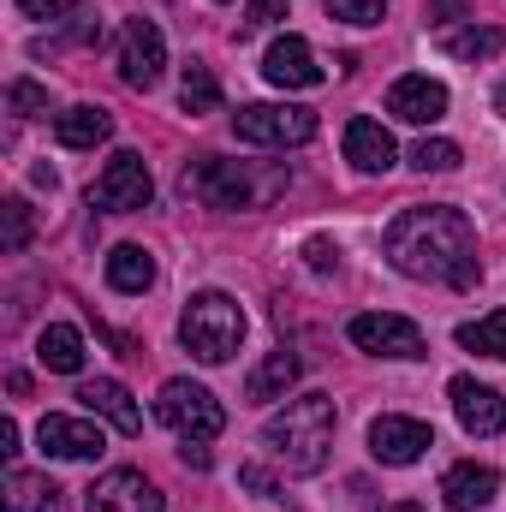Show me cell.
<instances>
[{
	"label": "cell",
	"mask_w": 506,
	"mask_h": 512,
	"mask_svg": "<svg viewBox=\"0 0 506 512\" xmlns=\"http://www.w3.org/2000/svg\"><path fill=\"white\" fill-rule=\"evenodd\" d=\"M387 262L411 280H435V286H453V292H471L483 262H477V233L459 209L447 203H423V209H405L387 221L381 233Z\"/></svg>",
	"instance_id": "6da1fadb"
},
{
	"label": "cell",
	"mask_w": 506,
	"mask_h": 512,
	"mask_svg": "<svg viewBox=\"0 0 506 512\" xmlns=\"http://www.w3.org/2000/svg\"><path fill=\"white\" fill-rule=\"evenodd\" d=\"M334 393H298L286 399V411H274L262 423V447L292 471V477H316L328 465V447H334Z\"/></svg>",
	"instance_id": "7a4b0ae2"
},
{
	"label": "cell",
	"mask_w": 506,
	"mask_h": 512,
	"mask_svg": "<svg viewBox=\"0 0 506 512\" xmlns=\"http://www.w3.org/2000/svg\"><path fill=\"white\" fill-rule=\"evenodd\" d=\"M185 191H191L197 203H209V209H262L268 197H280V191H286V173H280V167L256 173L251 161L203 155V161H191V167H185Z\"/></svg>",
	"instance_id": "3957f363"
},
{
	"label": "cell",
	"mask_w": 506,
	"mask_h": 512,
	"mask_svg": "<svg viewBox=\"0 0 506 512\" xmlns=\"http://www.w3.org/2000/svg\"><path fill=\"white\" fill-rule=\"evenodd\" d=\"M179 340H185L191 358L227 364V358L239 352V340H245V310H239V298H227V292H197V298L185 304V316H179Z\"/></svg>",
	"instance_id": "277c9868"
},
{
	"label": "cell",
	"mask_w": 506,
	"mask_h": 512,
	"mask_svg": "<svg viewBox=\"0 0 506 512\" xmlns=\"http://www.w3.org/2000/svg\"><path fill=\"white\" fill-rule=\"evenodd\" d=\"M155 417H161L179 441H215V435L227 429L221 399H215L203 382H185V376L161 382V393H155Z\"/></svg>",
	"instance_id": "5b68a950"
},
{
	"label": "cell",
	"mask_w": 506,
	"mask_h": 512,
	"mask_svg": "<svg viewBox=\"0 0 506 512\" xmlns=\"http://www.w3.org/2000/svg\"><path fill=\"white\" fill-rule=\"evenodd\" d=\"M233 131H239V143H256V149H298L316 137V114L292 108V102H251L233 114Z\"/></svg>",
	"instance_id": "8992f818"
},
{
	"label": "cell",
	"mask_w": 506,
	"mask_h": 512,
	"mask_svg": "<svg viewBox=\"0 0 506 512\" xmlns=\"http://www.w3.org/2000/svg\"><path fill=\"white\" fill-rule=\"evenodd\" d=\"M149 203H155V179H149L137 149H120L90 185V209H108V215H131V209H149Z\"/></svg>",
	"instance_id": "52a82bcc"
},
{
	"label": "cell",
	"mask_w": 506,
	"mask_h": 512,
	"mask_svg": "<svg viewBox=\"0 0 506 512\" xmlns=\"http://www.w3.org/2000/svg\"><path fill=\"white\" fill-rule=\"evenodd\" d=\"M352 346L358 352H370V358H429V346H423V328L411 322V316H393V310H370V316H352Z\"/></svg>",
	"instance_id": "ba28073f"
},
{
	"label": "cell",
	"mask_w": 506,
	"mask_h": 512,
	"mask_svg": "<svg viewBox=\"0 0 506 512\" xmlns=\"http://www.w3.org/2000/svg\"><path fill=\"white\" fill-rule=\"evenodd\" d=\"M167 72V36L155 30V18H126L120 24V78L131 90H155Z\"/></svg>",
	"instance_id": "9c48e42d"
},
{
	"label": "cell",
	"mask_w": 506,
	"mask_h": 512,
	"mask_svg": "<svg viewBox=\"0 0 506 512\" xmlns=\"http://www.w3.org/2000/svg\"><path fill=\"white\" fill-rule=\"evenodd\" d=\"M36 441L48 459H102L108 453V435L96 417H66V411H48L36 423Z\"/></svg>",
	"instance_id": "30bf717a"
},
{
	"label": "cell",
	"mask_w": 506,
	"mask_h": 512,
	"mask_svg": "<svg viewBox=\"0 0 506 512\" xmlns=\"http://www.w3.org/2000/svg\"><path fill=\"white\" fill-rule=\"evenodd\" d=\"M429 447H435V429H429L423 417H399V411H387V417L370 423V453H376L381 465H417Z\"/></svg>",
	"instance_id": "8fae6325"
},
{
	"label": "cell",
	"mask_w": 506,
	"mask_h": 512,
	"mask_svg": "<svg viewBox=\"0 0 506 512\" xmlns=\"http://www.w3.org/2000/svg\"><path fill=\"white\" fill-rule=\"evenodd\" d=\"M84 512H161V489H155L143 471L120 465V471H102V477L90 483Z\"/></svg>",
	"instance_id": "7c38bea8"
},
{
	"label": "cell",
	"mask_w": 506,
	"mask_h": 512,
	"mask_svg": "<svg viewBox=\"0 0 506 512\" xmlns=\"http://www.w3.org/2000/svg\"><path fill=\"white\" fill-rule=\"evenodd\" d=\"M447 399H453V417L465 423V435H501L506 429V399L489 382L453 376V382H447Z\"/></svg>",
	"instance_id": "4fadbf2b"
},
{
	"label": "cell",
	"mask_w": 506,
	"mask_h": 512,
	"mask_svg": "<svg viewBox=\"0 0 506 512\" xmlns=\"http://www.w3.org/2000/svg\"><path fill=\"white\" fill-rule=\"evenodd\" d=\"M262 78H268L274 90H316V84H322L316 48H310L304 36H280V42H268V54H262Z\"/></svg>",
	"instance_id": "5bb4252c"
},
{
	"label": "cell",
	"mask_w": 506,
	"mask_h": 512,
	"mask_svg": "<svg viewBox=\"0 0 506 512\" xmlns=\"http://www.w3.org/2000/svg\"><path fill=\"white\" fill-rule=\"evenodd\" d=\"M387 114L405 120V126H435L447 114V84L429 78V72H411V78H399L387 90Z\"/></svg>",
	"instance_id": "9a60e30c"
},
{
	"label": "cell",
	"mask_w": 506,
	"mask_h": 512,
	"mask_svg": "<svg viewBox=\"0 0 506 512\" xmlns=\"http://www.w3.org/2000/svg\"><path fill=\"white\" fill-rule=\"evenodd\" d=\"M495 495H501V471L495 465H453L441 477V501L453 512H483Z\"/></svg>",
	"instance_id": "2e32d148"
},
{
	"label": "cell",
	"mask_w": 506,
	"mask_h": 512,
	"mask_svg": "<svg viewBox=\"0 0 506 512\" xmlns=\"http://www.w3.org/2000/svg\"><path fill=\"white\" fill-rule=\"evenodd\" d=\"M346 161L358 167V173H387L393 161H399V149H393V131L370 120V114H358L352 126H346Z\"/></svg>",
	"instance_id": "e0dca14e"
},
{
	"label": "cell",
	"mask_w": 506,
	"mask_h": 512,
	"mask_svg": "<svg viewBox=\"0 0 506 512\" xmlns=\"http://www.w3.org/2000/svg\"><path fill=\"white\" fill-rule=\"evenodd\" d=\"M78 399H84V411H90V417H108V423H114L120 435H137V429H143V411L131 405V393H126V387H120V382H108V376L84 382V387H78Z\"/></svg>",
	"instance_id": "ac0fdd59"
},
{
	"label": "cell",
	"mask_w": 506,
	"mask_h": 512,
	"mask_svg": "<svg viewBox=\"0 0 506 512\" xmlns=\"http://www.w3.org/2000/svg\"><path fill=\"white\" fill-rule=\"evenodd\" d=\"M298 370H304L298 352H286V346L268 352L251 376H245V399H251V405H274V399H286V393L298 387Z\"/></svg>",
	"instance_id": "d6986e66"
},
{
	"label": "cell",
	"mask_w": 506,
	"mask_h": 512,
	"mask_svg": "<svg viewBox=\"0 0 506 512\" xmlns=\"http://www.w3.org/2000/svg\"><path fill=\"white\" fill-rule=\"evenodd\" d=\"M6 512H60V483L48 471H6V489H0Z\"/></svg>",
	"instance_id": "ffe728a7"
},
{
	"label": "cell",
	"mask_w": 506,
	"mask_h": 512,
	"mask_svg": "<svg viewBox=\"0 0 506 512\" xmlns=\"http://www.w3.org/2000/svg\"><path fill=\"white\" fill-rule=\"evenodd\" d=\"M114 137V114L108 108H66L54 114V143L60 149H96Z\"/></svg>",
	"instance_id": "44dd1931"
},
{
	"label": "cell",
	"mask_w": 506,
	"mask_h": 512,
	"mask_svg": "<svg viewBox=\"0 0 506 512\" xmlns=\"http://www.w3.org/2000/svg\"><path fill=\"white\" fill-rule=\"evenodd\" d=\"M36 358H42V370H54V376H78V370H84V334L66 328V322H48L42 340H36Z\"/></svg>",
	"instance_id": "7402d4cb"
},
{
	"label": "cell",
	"mask_w": 506,
	"mask_h": 512,
	"mask_svg": "<svg viewBox=\"0 0 506 512\" xmlns=\"http://www.w3.org/2000/svg\"><path fill=\"white\" fill-rule=\"evenodd\" d=\"M108 286L114 292H149L155 286V256L143 251V245H120V251L108 256Z\"/></svg>",
	"instance_id": "603a6c76"
},
{
	"label": "cell",
	"mask_w": 506,
	"mask_h": 512,
	"mask_svg": "<svg viewBox=\"0 0 506 512\" xmlns=\"http://www.w3.org/2000/svg\"><path fill=\"white\" fill-rule=\"evenodd\" d=\"M441 48H447L453 60H495V54L506 48V36L495 30V24H465V30H447Z\"/></svg>",
	"instance_id": "cb8c5ba5"
},
{
	"label": "cell",
	"mask_w": 506,
	"mask_h": 512,
	"mask_svg": "<svg viewBox=\"0 0 506 512\" xmlns=\"http://www.w3.org/2000/svg\"><path fill=\"white\" fill-rule=\"evenodd\" d=\"M179 108L185 114H215L221 108V84H215V72L209 66H185V78H179Z\"/></svg>",
	"instance_id": "d4e9b609"
},
{
	"label": "cell",
	"mask_w": 506,
	"mask_h": 512,
	"mask_svg": "<svg viewBox=\"0 0 506 512\" xmlns=\"http://www.w3.org/2000/svg\"><path fill=\"white\" fill-rule=\"evenodd\" d=\"M459 346H465V352H483V358H501V364H506V310L465 322V328H459Z\"/></svg>",
	"instance_id": "484cf974"
},
{
	"label": "cell",
	"mask_w": 506,
	"mask_h": 512,
	"mask_svg": "<svg viewBox=\"0 0 506 512\" xmlns=\"http://www.w3.org/2000/svg\"><path fill=\"white\" fill-rule=\"evenodd\" d=\"M411 167H417V173H453V167H459V143H453V137H423V143L411 149Z\"/></svg>",
	"instance_id": "4316f807"
},
{
	"label": "cell",
	"mask_w": 506,
	"mask_h": 512,
	"mask_svg": "<svg viewBox=\"0 0 506 512\" xmlns=\"http://www.w3.org/2000/svg\"><path fill=\"white\" fill-rule=\"evenodd\" d=\"M6 108H12L18 120L48 114V84H36V78H12V84H6Z\"/></svg>",
	"instance_id": "83f0119b"
},
{
	"label": "cell",
	"mask_w": 506,
	"mask_h": 512,
	"mask_svg": "<svg viewBox=\"0 0 506 512\" xmlns=\"http://www.w3.org/2000/svg\"><path fill=\"white\" fill-rule=\"evenodd\" d=\"M0 215H6V251H24L30 245V203L24 197H6Z\"/></svg>",
	"instance_id": "f1b7e54d"
},
{
	"label": "cell",
	"mask_w": 506,
	"mask_h": 512,
	"mask_svg": "<svg viewBox=\"0 0 506 512\" xmlns=\"http://www.w3.org/2000/svg\"><path fill=\"white\" fill-rule=\"evenodd\" d=\"M328 12H334L340 24H381L387 0H328Z\"/></svg>",
	"instance_id": "f546056e"
},
{
	"label": "cell",
	"mask_w": 506,
	"mask_h": 512,
	"mask_svg": "<svg viewBox=\"0 0 506 512\" xmlns=\"http://www.w3.org/2000/svg\"><path fill=\"white\" fill-rule=\"evenodd\" d=\"M18 12H24V18H48V24H60V18L78 12V0H18Z\"/></svg>",
	"instance_id": "4dcf8cb0"
},
{
	"label": "cell",
	"mask_w": 506,
	"mask_h": 512,
	"mask_svg": "<svg viewBox=\"0 0 506 512\" xmlns=\"http://www.w3.org/2000/svg\"><path fill=\"white\" fill-rule=\"evenodd\" d=\"M239 483H245L251 495H262V501H286V495H280V483H274L262 465H239Z\"/></svg>",
	"instance_id": "1f68e13d"
},
{
	"label": "cell",
	"mask_w": 506,
	"mask_h": 512,
	"mask_svg": "<svg viewBox=\"0 0 506 512\" xmlns=\"http://www.w3.org/2000/svg\"><path fill=\"white\" fill-rule=\"evenodd\" d=\"M471 12V0H429V24H459Z\"/></svg>",
	"instance_id": "d6a6232c"
},
{
	"label": "cell",
	"mask_w": 506,
	"mask_h": 512,
	"mask_svg": "<svg viewBox=\"0 0 506 512\" xmlns=\"http://www.w3.org/2000/svg\"><path fill=\"white\" fill-rule=\"evenodd\" d=\"M274 18H286V0H251L245 6V24H274Z\"/></svg>",
	"instance_id": "836d02e7"
},
{
	"label": "cell",
	"mask_w": 506,
	"mask_h": 512,
	"mask_svg": "<svg viewBox=\"0 0 506 512\" xmlns=\"http://www.w3.org/2000/svg\"><path fill=\"white\" fill-rule=\"evenodd\" d=\"M304 256H310V268H334V262H340V245H328V239H310V245H304Z\"/></svg>",
	"instance_id": "e575fe53"
},
{
	"label": "cell",
	"mask_w": 506,
	"mask_h": 512,
	"mask_svg": "<svg viewBox=\"0 0 506 512\" xmlns=\"http://www.w3.org/2000/svg\"><path fill=\"white\" fill-rule=\"evenodd\" d=\"M179 459H185L191 471H209V447H203V441H185V447H179Z\"/></svg>",
	"instance_id": "d590c367"
},
{
	"label": "cell",
	"mask_w": 506,
	"mask_h": 512,
	"mask_svg": "<svg viewBox=\"0 0 506 512\" xmlns=\"http://www.w3.org/2000/svg\"><path fill=\"white\" fill-rule=\"evenodd\" d=\"M0 453L18 459V423H12V417H0Z\"/></svg>",
	"instance_id": "8d00e7d4"
},
{
	"label": "cell",
	"mask_w": 506,
	"mask_h": 512,
	"mask_svg": "<svg viewBox=\"0 0 506 512\" xmlns=\"http://www.w3.org/2000/svg\"><path fill=\"white\" fill-rule=\"evenodd\" d=\"M387 512H429V507H417V501H399V507H387Z\"/></svg>",
	"instance_id": "74e56055"
},
{
	"label": "cell",
	"mask_w": 506,
	"mask_h": 512,
	"mask_svg": "<svg viewBox=\"0 0 506 512\" xmlns=\"http://www.w3.org/2000/svg\"><path fill=\"white\" fill-rule=\"evenodd\" d=\"M495 108H501V114H506V84H501V90H495Z\"/></svg>",
	"instance_id": "f35d334b"
}]
</instances>
